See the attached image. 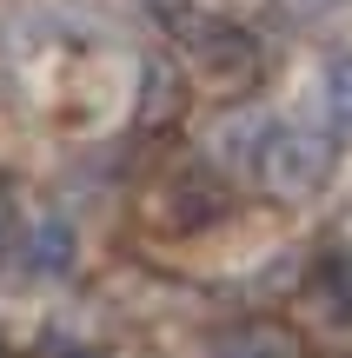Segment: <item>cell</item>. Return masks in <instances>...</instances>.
<instances>
[{
    "label": "cell",
    "mask_w": 352,
    "mask_h": 358,
    "mask_svg": "<svg viewBox=\"0 0 352 358\" xmlns=\"http://www.w3.org/2000/svg\"><path fill=\"white\" fill-rule=\"evenodd\" d=\"M319 106H326L332 133H352V47L326 53V66H319Z\"/></svg>",
    "instance_id": "obj_7"
},
{
    "label": "cell",
    "mask_w": 352,
    "mask_h": 358,
    "mask_svg": "<svg viewBox=\"0 0 352 358\" xmlns=\"http://www.w3.org/2000/svg\"><path fill=\"white\" fill-rule=\"evenodd\" d=\"M266 192L279 199H306V192L326 186L332 173V140L319 127H293V120H266V140H260V159H253Z\"/></svg>",
    "instance_id": "obj_1"
},
{
    "label": "cell",
    "mask_w": 352,
    "mask_h": 358,
    "mask_svg": "<svg viewBox=\"0 0 352 358\" xmlns=\"http://www.w3.org/2000/svg\"><path fill=\"white\" fill-rule=\"evenodd\" d=\"M180 40H186V60H193L199 80L213 87H253L266 66L253 27L226 20V13H180Z\"/></svg>",
    "instance_id": "obj_2"
},
{
    "label": "cell",
    "mask_w": 352,
    "mask_h": 358,
    "mask_svg": "<svg viewBox=\"0 0 352 358\" xmlns=\"http://www.w3.org/2000/svg\"><path fill=\"white\" fill-rule=\"evenodd\" d=\"M27 358H106V352L93 345V338H80V332H40Z\"/></svg>",
    "instance_id": "obj_10"
},
{
    "label": "cell",
    "mask_w": 352,
    "mask_h": 358,
    "mask_svg": "<svg viewBox=\"0 0 352 358\" xmlns=\"http://www.w3.org/2000/svg\"><path fill=\"white\" fill-rule=\"evenodd\" d=\"M266 120L273 113H226L220 127H213V159H220L226 173H253V159H260V140H266Z\"/></svg>",
    "instance_id": "obj_6"
},
{
    "label": "cell",
    "mask_w": 352,
    "mask_h": 358,
    "mask_svg": "<svg viewBox=\"0 0 352 358\" xmlns=\"http://www.w3.org/2000/svg\"><path fill=\"white\" fill-rule=\"evenodd\" d=\"M13 266H20L27 279H66V272H80V226L66 213L27 219L20 239H13Z\"/></svg>",
    "instance_id": "obj_3"
},
{
    "label": "cell",
    "mask_w": 352,
    "mask_h": 358,
    "mask_svg": "<svg viewBox=\"0 0 352 358\" xmlns=\"http://www.w3.org/2000/svg\"><path fill=\"white\" fill-rule=\"evenodd\" d=\"M313 292L326 299V312H332V319H346V325H352V245H346V252H326V259H319Z\"/></svg>",
    "instance_id": "obj_8"
},
{
    "label": "cell",
    "mask_w": 352,
    "mask_h": 358,
    "mask_svg": "<svg viewBox=\"0 0 352 358\" xmlns=\"http://www.w3.org/2000/svg\"><path fill=\"white\" fill-rule=\"evenodd\" d=\"M0 358H7V345H0Z\"/></svg>",
    "instance_id": "obj_13"
},
{
    "label": "cell",
    "mask_w": 352,
    "mask_h": 358,
    "mask_svg": "<svg viewBox=\"0 0 352 358\" xmlns=\"http://www.w3.org/2000/svg\"><path fill=\"white\" fill-rule=\"evenodd\" d=\"M226 206H233V192H226L213 173H180V179H167V186H160V219H167V226H180V232L213 226Z\"/></svg>",
    "instance_id": "obj_5"
},
{
    "label": "cell",
    "mask_w": 352,
    "mask_h": 358,
    "mask_svg": "<svg viewBox=\"0 0 352 358\" xmlns=\"http://www.w3.org/2000/svg\"><path fill=\"white\" fill-rule=\"evenodd\" d=\"M306 7H326V0H306Z\"/></svg>",
    "instance_id": "obj_12"
},
{
    "label": "cell",
    "mask_w": 352,
    "mask_h": 358,
    "mask_svg": "<svg viewBox=\"0 0 352 358\" xmlns=\"http://www.w3.org/2000/svg\"><path fill=\"white\" fill-rule=\"evenodd\" d=\"M186 106V87L167 73V66H146V100H140V120L146 127H160V120H173Z\"/></svg>",
    "instance_id": "obj_9"
},
{
    "label": "cell",
    "mask_w": 352,
    "mask_h": 358,
    "mask_svg": "<svg viewBox=\"0 0 352 358\" xmlns=\"http://www.w3.org/2000/svg\"><path fill=\"white\" fill-rule=\"evenodd\" d=\"M27 213H20V192H13V179L0 173V259H13V239H20Z\"/></svg>",
    "instance_id": "obj_11"
},
{
    "label": "cell",
    "mask_w": 352,
    "mask_h": 358,
    "mask_svg": "<svg viewBox=\"0 0 352 358\" xmlns=\"http://www.w3.org/2000/svg\"><path fill=\"white\" fill-rule=\"evenodd\" d=\"M206 358H300V332L286 319H266V312L226 319L206 332Z\"/></svg>",
    "instance_id": "obj_4"
}]
</instances>
